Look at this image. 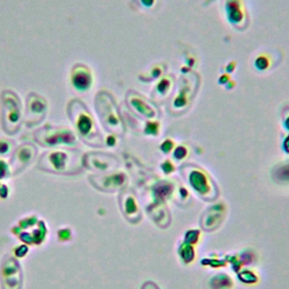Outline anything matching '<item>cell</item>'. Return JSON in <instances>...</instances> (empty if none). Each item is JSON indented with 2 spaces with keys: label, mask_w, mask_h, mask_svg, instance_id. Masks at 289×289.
Returning a JSON list of instances; mask_svg holds the SVG:
<instances>
[{
  "label": "cell",
  "mask_w": 289,
  "mask_h": 289,
  "mask_svg": "<svg viewBox=\"0 0 289 289\" xmlns=\"http://www.w3.org/2000/svg\"><path fill=\"white\" fill-rule=\"evenodd\" d=\"M48 112V102L39 94L31 93L26 97V115L25 122L28 127H34L43 121Z\"/></svg>",
  "instance_id": "5b68a950"
},
{
  "label": "cell",
  "mask_w": 289,
  "mask_h": 289,
  "mask_svg": "<svg viewBox=\"0 0 289 289\" xmlns=\"http://www.w3.org/2000/svg\"><path fill=\"white\" fill-rule=\"evenodd\" d=\"M77 154L66 150L49 151L41 157L40 169L54 173H67L78 171Z\"/></svg>",
  "instance_id": "7a4b0ae2"
},
{
  "label": "cell",
  "mask_w": 289,
  "mask_h": 289,
  "mask_svg": "<svg viewBox=\"0 0 289 289\" xmlns=\"http://www.w3.org/2000/svg\"><path fill=\"white\" fill-rule=\"evenodd\" d=\"M35 140L41 146L51 147L59 145H73L76 143V135L70 129L59 127H48L39 129L35 133Z\"/></svg>",
  "instance_id": "3957f363"
},
{
  "label": "cell",
  "mask_w": 289,
  "mask_h": 289,
  "mask_svg": "<svg viewBox=\"0 0 289 289\" xmlns=\"http://www.w3.org/2000/svg\"><path fill=\"white\" fill-rule=\"evenodd\" d=\"M36 154L35 147L32 145H23L16 150V153L13 156V167L15 172H19L24 170L31 162L33 161L34 155Z\"/></svg>",
  "instance_id": "52a82bcc"
},
{
  "label": "cell",
  "mask_w": 289,
  "mask_h": 289,
  "mask_svg": "<svg viewBox=\"0 0 289 289\" xmlns=\"http://www.w3.org/2000/svg\"><path fill=\"white\" fill-rule=\"evenodd\" d=\"M10 174V167L6 162L0 160V178L7 177Z\"/></svg>",
  "instance_id": "ba28073f"
},
{
  "label": "cell",
  "mask_w": 289,
  "mask_h": 289,
  "mask_svg": "<svg viewBox=\"0 0 289 289\" xmlns=\"http://www.w3.org/2000/svg\"><path fill=\"white\" fill-rule=\"evenodd\" d=\"M68 114H69L71 122L75 125L78 134L84 139L91 138L94 133V121L92 115L88 113L85 105L77 99H73L68 105Z\"/></svg>",
  "instance_id": "277c9868"
},
{
  "label": "cell",
  "mask_w": 289,
  "mask_h": 289,
  "mask_svg": "<svg viewBox=\"0 0 289 289\" xmlns=\"http://www.w3.org/2000/svg\"><path fill=\"white\" fill-rule=\"evenodd\" d=\"M10 149L9 141L6 139L0 138V155H6Z\"/></svg>",
  "instance_id": "9c48e42d"
},
{
  "label": "cell",
  "mask_w": 289,
  "mask_h": 289,
  "mask_svg": "<svg viewBox=\"0 0 289 289\" xmlns=\"http://www.w3.org/2000/svg\"><path fill=\"white\" fill-rule=\"evenodd\" d=\"M93 73L87 66L84 64H76L70 71L71 86L80 93H86L93 86Z\"/></svg>",
  "instance_id": "8992f818"
},
{
  "label": "cell",
  "mask_w": 289,
  "mask_h": 289,
  "mask_svg": "<svg viewBox=\"0 0 289 289\" xmlns=\"http://www.w3.org/2000/svg\"><path fill=\"white\" fill-rule=\"evenodd\" d=\"M2 102V124L5 133L15 135L20 128L23 119L22 102L16 93L12 89H5L0 95Z\"/></svg>",
  "instance_id": "6da1fadb"
}]
</instances>
